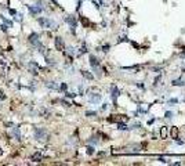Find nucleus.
I'll return each instance as SVG.
<instances>
[{
    "instance_id": "f257e3e1",
    "label": "nucleus",
    "mask_w": 185,
    "mask_h": 166,
    "mask_svg": "<svg viewBox=\"0 0 185 166\" xmlns=\"http://www.w3.org/2000/svg\"><path fill=\"white\" fill-rule=\"evenodd\" d=\"M33 134H35V138H38L40 141H43V140L47 138V132L44 129H42V127H36L35 132H33Z\"/></svg>"
},
{
    "instance_id": "f03ea898",
    "label": "nucleus",
    "mask_w": 185,
    "mask_h": 166,
    "mask_svg": "<svg viewBox=\"0 0 185 166\" xmlns=\"http://www.w3.org/2000/svg\"><path fill=\"white\" fill-rule=\"evenodd\" d=\"M39 24L42 25L43 28H51V29H55V26H57V25H55L51 19H48V18H39Z\"/></svg>"
},
{
    "instance_id": "7ed1b4c3",
    "label": "nucleus",
    "mask_w": 185,
    "mask_h": 166,
    "mask_svg": "<svg viewBox=\"0 0 185 166\" xmlns=\"http://www.w3.org/2000/svg\"><path fill=\"white\" fill-rule=\"evenodd\" d=\"M29 42H31L33 46H36V47H40V46H42V43H40V40H39V35L35 33V32L29 35Z\"/></svg>"
},
{
    "instance_id": "20e7f679",
    "label": "nucleus",
    "mask_w": 185,
    "mask_h": 166,
    "mask_svg": "<svg viewBox=\"0 0 185 166\" xmlns=\"http://www.w3.org/2000/svg\"><path fill=\"white\" fill-rule=\"evenodd\" d=\"M28 8H29L31 15H38L42 13V7H38V6H28Z\"/></svg>"
},
{
    "instance_id": "39448f33",
    "label": "nucleus",
    "mask_w": 185,
    "mask_h": 166,
    "mask_svg": "<svg viewBox=\"0 0 185 166\" xmlns=\"http://www.w3.org/2000/svg\"><path fill=\"white\" fill-rule=\"evenodd\" d=\"M11 134L15 137V140H21V133H19V127H17V126H13L11 127Z\"/></svg>"
},
{
    "instance_id": "423d86ee",
    "label": "nucleus",
    "mask_w": 185,
    "mask_h": 166,
    "mask_svg": "<svg viewBox=\"0 0 185 166\" xmlns=\"http://www.w3.org/2000/svg\"><path fill=\"white\" fill-rule=\"evenodd\" d=\"M55 47L58 48V50H64L65 44H64V40L61 38H55Z\"/></svg>"
},
{
    "instance_id": "0eeeda50",
    "label": "nucleus",
    "mask_w": 185,
    "mask_h": 166,
    "mask_svg": "<svg viewBox=\"0 0 185 166\" xmlns=\"http://www.w3.org/2000/svg\"><path fill=\"white\" fill-rule=\"evenodd\" d=\"M29 71L33 75H38V64L36 63H31L29 64Z\"/></svg>"
},
{
    "instance_id": "6e6552de",
    "label": "nucleus",
    "mask_w": 185,
    "mask_h": 166,
    "mask_svg": "<svg viewBox=\"0 0 185 166\" xmlns=\"http://www.w3.org/2000/svg\"><path fill=\"white\" fill-rule=\"evenodd\" d=\"M66 22H68V24H70V26H72V28H75V26H76V21H75L72 17H68V18H66Z\"/></svg>"
},
{
    "instance_id": "1a4fd4ad",
    "label": "nucleus",
    "mask_w": 185,
    "mask_h": 166,
    "mask_svg": "<svg viewBox=\"0 0 185 166\" xmlns=\"http://www.w3.org/2000/svg\"><path fill=\"white\" fill-rule=\"evenodd\" d=\"M32 159H33V161H36V162H40V161H42V154L36 152V154L32 157Z\"/></svg>"
},
{
    "instance_id": "9d476101",
    "label": "nucleus",
    "mask_w": 185,
    "mask_h": 166,
    "mask_svg": "<svg viewBox=\"0 0 185 166\" xmlns=\"http://www.w3.org/2000/svg\"><path fill=\"white\" fill-rule=\"evenodd\" d=\"M160 136H162V138H166V136H167V127H166V126L162 127V132H160Z\"/></svg>"
},
{
    "instance_id": "9b49d317",
    "label": "nucleus",
    "mask_w": 185,
    "mask_h": 166,
    "mask_svg": "<svg viewBox=\"0 0 185 166\" xmlns=\"http://www.w3.org/2000/svg\"><path fill=\"white\" fill-rule=\"evenodd\" d=\"M47 86L50 87V89H57V85H54V82H48Z\"/></svg>"
},
{
    "instance_id": "f8f14e48",
    "label": "nucleus",
    "mask_w": 185,
    "mask_h": 166,
    "mask_svg": "<svg viewBox=\"0 0 185 166\" xmlns=\"http://www.w3.org/2000/svg\"><path fill=\"white\" fill-rule=\"evenodd\" d=\"M83 75H84L86 78H88V79H92V75H90V73H87V72H83Z\"/></svg>"
},
{
    "instance_id": "ddd939ff",
    "label": "nucleus",
    "mask_w": 185,
    "mask_h": 166,
    "mask_svg": "<svg viewBox=\"0 0 185 166\" xmlns=\"http://www.w3.org/2000/svg\"><path fill=\"white\" fill-rule=\"evenodd\" d=\"M173 137H177V129L173 127Z\"/></svg>"
}]
</instances>
